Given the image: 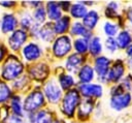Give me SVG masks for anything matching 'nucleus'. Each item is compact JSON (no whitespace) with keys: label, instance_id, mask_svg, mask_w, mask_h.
<instances>
[{"label":"nucleus","instance_id":"17","mask_svg":"<svg viewBox=\"0 0 132 123\" xmlns=\"http://www.w3.org/2000/svg\"><path fill=\"white\" fill-rule=\"evenodd\" d=\"M117 43L118 47L121 49H126L132 43V36L128 31H122L119 33L118 38H117Z\"/></svg>","mask_w":132,"mask_h":123},{"label":"nucleus","instance_id":"18","mask_svg":"<svg viewBox=\"0 0 132 123\" xmlns=\"http://www.w3.org/2000/svg\"><path fill=\"white\" fill-rule=\"evenodd\" d=\"M69 18L68 17H61L54 25V30L58 34H63L68 30L69 27Z\"/></svg>","mask_w":132,"mask_h":123},{"label":"nucleus","instance_id":"32","mask_svg":"<svg viewBox=\"0 0 132 123\" xmlns=\"http://www.w3.org/2000/svg\"><path fill=\"white\" fill-rule=\"evenodd\" d=\"M117 8H118V3L116 2L108 3L106 8V16H108L109 18H113L117 14Z\"/></svg>","mask_w":132,"mask_h":123},{"label":"nucleus","instance_id":"30","mask_svg":"<svg viewBox=\"0 0 132 123\" xmlns=\"http://www.w3.org/2000/svg\"><path fill=\"white\" fill-rule=\"evenodd\" d=\"M104 32L109 37H112L118 33V26L114 24H111V23H105L104 24Z\"/></svg>","mask_w":132,"mask_h":123},{"label":"nucleus","instance_id":"27","mask_svg":"<svg viewBox=\"0 0 132 123\" xmlns=\"http://www.w3.org/2000/svg\"><path fill=\"white\" fill-rule=\"evenodd\" d=\"M9 96H10L9 87L5 83L1 82L0 83V102H3L5 100H7L9 98Z\"/></svg>","mask_w":132,"mask_h":123},{"label":"nucleus","instance_id":"4","mask_svg":"<svg viewBox=\"0 0 132 123\" xmlns=\"http://www.w3.org/2000/svg\"><path fill=\"white\" fill-rule=\"evenodd\" d=\"M70 49H71L70 38L68 36H65V35L58 37L55 40L54 45H53L54 54L57 57H63V56H65L66 54H68L70 52Z\"/></svg>","mask_w":132,"mask_h":123},{"label":"nucleus","instance_id":"40","mask_svg":"<svg viewBox=\"0 0 132 123\" xmlns=\"http://www.w3.org/2000/svg\"><path fill=\"white\" fill-rule=\"evenodd\" d=\"M127 17H128V19H129V21H130V23L132 24V9H129V10H128V13H127Z\"/></svg>","mask_w":132,"mask_h":123},{"label":"nucleus","instance_id":"39","mask_svg":"<svg viewBox=\"0 0 132 123\" xmlns=\"http://www.w3.org/2000/svg\"><path fill=\"white\" fill-rule=\"evenodd\" d=\"M0 4L4 6H12L14 5V2H0Z\"/></svg>","mask_w":132,"mask_h":123},{"label":"nucleus","instance_id":"38","mask_svg":"<svg viewBox=\"0 0 132 123\" xmlns=\"http://www.w3.org/2000/svg\"><path fill=\"white\" fill-rule=\"evenodd\" d=\"M3 56H4V48L0 44V61L3 59Z\"/></svg>","mask_w":132,"mask_h":123},{"label":"nucleus","instance_id":"41","mask_svg":"<svg viewBox=\"0 0 132 123\" xmlns=\"http://www.w3.org/2000/svg\"><path fill=\"white\" fill-rule=\"evenodd\" d=\"M127 54H128L129 56H131V55H132V43L127 48Z\"/></svg>","mask_w":132,"mask_h":123},{"label":"nucleus","instance_id":"42","mask_svg":"<svg viewBox=\"0 0 132 123\" xmlns=\"http://www.w3.org/2000/svg\"><path fill=\"white\" fill-rule=\"evenodd\" d=\"M48 123H63V122H61V121H59V120H51Z\"/></svg>","mask_w":132,"mask_h":123},{"label":"nucleus","instance_id":"31","mask_svg":"<svg viewBox=\"0 0 132 123\" xmlns=\"http://www.w3.org/2000/svg\"><path fill=\"white\" fill-rule=\"evenodd\" d=\"M34 19L36 20L37 23H42L45 19V10L42 7H37L34 10Z\"/></svg>","mask_w":132,"mask_h":123},{"label":"nucleus","instance_id":"14","mask_svg":"<svg viewBox=\"0 0 132 123\" xmlns=\"http://www.w3.org/2000/svg\"><path fill=\"white\" fill-rule=\"evenodd\" d=\"M81 62H82V58H81L79 55H77V54H72L71 56L68 57V59H67V61H66V68H67L69 71L75 72V71L79 68Z\"/></svg>","mask_w":132,"mask_h":123},{"label":"nucleus","instance_id":"2","mask_svg":"<svg viewBox=\"0 0 132 123\" xmlns=\"http://www.w3.org/2000/svg\"><path fill=\"white\" fill-rule=\"evenodd\" d=\"M79 102V95L76 90H70L68 91L64 98H63V103H62V109L63 112L68 116L72 117L74 114V110L76 105Z\"/></svg>","mask_w":132,"mask_h":123},{"label":"nucleus","instance_id":"3","mask_svg":"<svg viewBox=\"0 0 132 123\" xmlns=\"http://www.w3.org/2000/svg\"><path fill=\"white\" fill-rule=\"evenodd\" d=\"M43 100H44V97H43L42 92H40V91H33L25 99L24 110L27 111V112H33V111L37 110L38 107H40L42 105Z\"/></svg>","mask_w":132,"mask_h":123},{"label":"nucleus","instance_id":"33","mask_svg":"<svg viewBox=\"0 0 132 123\" xmlns=\"http://www.w3.org/2000/svg\"><path fill=\"white\" fill-rule=\"evenodd\" d=\"M105 45H106V49L109 51V52H114L117 49H118V43H117V40L113 38V37H108L105 41Z\"/></svg>","mask_w":132,"mask_h":123},{"label":"nucleus","instance_id":"9","mask_svg":"<svg viewBox=\"0 0 132 123\" xmlns=\"http://www.w3.org/2000/svg\"><path fill=\"white\" fill-rule=\"evenodd\" d=\"M79 90L87 97H100L102 95V87L96 84H82L79 86Z\"/></svg>","mask_w":132,"mask_h":123},{"label":"nucleus","instance_id":"24","mask_svg":"<svg viewBox=\"0 0 132 123\" xmlns=\"http://www.w3.org/2000/svg\"><path fill=\"white\" fill-rule=\"evenodd\" d=\"M89 48H90V53L92 55H98L101 52V50H102L101 43H100V38L97 37V36L93 37L91 39V41H90Z\"/></svg>","mask_w":132,"mask_h":123},{"label":"nucleus","instance_id":"20","mask_svg":"<svg viewBox=\"0 0 132 123\" xmlns=\"http://www.w3.org/2000/svg\"><path fill=\"white\" fill-rule=\"evenodd\" d=\"M54 33H55V30H54V27H52V25L50 24H45L44 26H42L40 29H39V34H40V37L45 40V41H50L53 39V36H54Z\"/></svg>","mask_w":132,"mask_h":123},{"label":"nucleus","instance_id":"25","mask_svg":"<svg viewBox=\"0 0 132 123\" xmlns=\"http://www.w3.org/2000/svg\"><path fill=\"white\" fill-rule=\"evenodd\" d=\"M88 40L87 38H78L74 40V49L78 54H84L88 50Z\"/></svg>","mask_w":132,"mask_h":123},{"label":"nucleus","instance_id":"15","mask_svg":"<svg viewBox=\"0 0 132 123\" xmlns=\"http://www.w3.org/2000/svg\"><path fill=\"white\" fill-rule=\"evenodd\" d=\"M98 20H99V14H98V12L95 11V10H91V11L87 12V14L84 17V26H85L88 30L93 29V28L96 26Z\"/></svg>","mask_w":132,"mask_h":123},{"label":"nucleus","instance_id":"23","mask_svg":"<svg viewBox=\"0 0 132 123\" xmlns=\"http://www.w3.org/2000/svg\"><path fill=\"white\" fill-rule=\"evenodd\" d=\"M93 109V103L90 99H87L85 100L81 104H80V107H79V111H78V116L79 118H86L87 116H89V114L91 113Z\"/></svg>","mask_w":132,"mask_h":123},{"label":"nucleus","instance_id":"35","mask_svg":"<svg viewBox=\"0 0 132 123\" xmlns=\"http://www.w3.org/2000/svg\"><path fill=\"white\" fill-rule=\"evenodd\" d=\"M5 123H25L19 116H10L5 120Z\"/></svg>","mask_w":132,"mask_h":123},{"label":"nucleus","instance_id":"12","mask_svg":"<svg viewBox=\"0 0 132 123\" xmlns=\"http://www.w3.org/2000/svg\"><path fill=\"white\" fill-rule=\"evenodd\" d=\"M16 24H18V21L14 18V16H12V14H5L2 18L1 29H2L3 33H8V32H10V31L15 29Z\"/></svg>","mask_w":132,"mask_h":123},{"label":"nucleus","instance_id":"7","mask_svg":"<svg viewBox=\"0 0 132 123\" xmlns=\"http://www.w3.org/2000/svg\"><path fill=\"white\" fill-rule=\"evenodd\" d=\"M109 63L110 61L106 57H98L95 60V69L98 73V76L102 81L107 79V74L109 70Z\"/></svg>","mask_w":132,"mask_h":123},{"label":"nucleus","instance_id":"28","mask_svg":"<svg viewBox=\"0 0 132 123\" xmlns=\"http://www.w3.org/2000/svg\"><path fill=\"white\" fill-rule=\"evenodd\" d=\"M50 121H51V115L46 111L39 112L36 115V117L34 118V122L35 123H48Z\"/></svg>","mask_w":132,"mask_h":123},{"label":"nucleus","instance_id":"6","mask_svg":"<svg viewBox=\"0 0 132 123\" xmlns=\"http://www.w3.org/2000/svg\"><path fill=\"white\" fill-rule=\"evenodd\" d=\"M44 93H45L48 101L54 102V103L59 101V99L61 97V94H62L59 85L55 81H50L45 85V87H44Z\"/></svg>","mask_w":132,"mask_h":123},{"label":"nucleus","instance_id":"1","mask_svg":"<svg viewBox=\"0 0 132 123\" xmlns=\"http://www.w3.org/2000/svg\"><path fill=\"white\" fill-rule=\"evenodd\" d=\"M23 71V64L15 57H9L3 65L2 78L5 80H13Z\"/></svg>","mask_w":132,"mask_h":123},{"label":"nucleus","instance_id":"26","mask_svg":"<svg viewBox=\"0 0 132 123\" xmlns=\"http://www.w3.org/2000/svg\"><path fill=\"white\" fill-rule=\"evenodd\" d=\"M59 82H60V85H61V87L63 89H69L74 84L73 78L71 75H69V74H62L59 78Z\"/></svg>","mask_w":132,"mask_h":123},{"label":"nucleus","instance_id":"11","mask_svg":"<svg viewBox=\"0 0 132 123\" xmlns=\"http://www.w3.org/2000/svg\"><path fill=\"white\" fill-rule=\"evenodd\" d=\"M124 71H125V68H124L123 62L118 60L117 62H114V64L110 68V70L107 74V78H108L109 81L118 82L120 79H122V76L124 74Z\"/></svg>","mask_w":132,"mask_h":123},{"label":"nucleus","instance_id":"19","mask_svg":"<svg viewBox=\"0 0 132 123\" xmlns=\"http://www.w3.org/2000/svg\"><path fill=\"white\" fill-rule=\"evenodd\" d=\"M71 16L74 17L75 19H81L87 14V7L82 3H75L71 6L70 8Z\"/></svg>","mask_w":132,"mask_h":123},{"label":"nucleus","instance_id":"16","mask_svg":"<svg viewBox=\"0 0 132 123\" xmlns=\"http://www.w3.org/2000/svg\"><path fill=\"white\" fill-rule=\"evenodd\" d=\"M78 78L80 82L82 83H88L91 82L94 78V69L90 65H84L80 67L79 72H78Z\"/></svg>","mask_w":132,"mask_h":123},{"label":"nucleus","instance_id":"21","mask_svg":"<svg viewBox=\"0 0 132 123\" xmlns=\"http://www.w3.org/2000/svg\"><path fill=\"white\" fill-rule=\"evenodd\" d=\"M71 34L72 35H80L84 36V38H88L90 36L89 30L80 23H74L71 27Z\"/></svg>","mask_w":132,"mask_h":123},{"label":"nucleus","instance_id":"13","mask_svg":"<svg viewBox=\"0 0 132 123\" xmlns=\"http://www.w3.org/2000/svg\"><path fill=\"white\" fill-rule=\"evenodd\" d=\"M46 12L50 20L53 21H58L61 18V7L59 3L51 1L46 4Z\"/></svg>","mask_w":132,"mask_h":123},{"label":"nucleus","instance_id":"37","mask_svg":"<svg viewBox=\"0 0 132 123\" xmlns=\"http://www.w3.org/2000/svg\"><path fill=\"white\" fill-rule=\"evenodd\" d=\"M59 5H60V7L63 8L64 10H68V7H69L70 3H69V2H67V3H65V2H61V3H59Z\"/></svg>","mask_w":132,"mask_h":123},{"label":"nucleus","instance_id":"29","mask_svg":"<svg viewBox=\"0 0 132 123\" xmlns=\"http://www.w3.org/2000/svg\"><path fill=\"white\" fill-rule=\"evenodd\" d=\"M11 109L13 111V113L16 116H22L23 115V110L21 106V100L19 96H14L11 100Z\"/></svg>","mask_w":132,"mask_h":123},{"label":"nucleus","instance_id":"36","mask_svg":"<svg viewBox=\"0 0 132 123\" xmlns=\"http://www.w3.org/2000/svg\"><path fill=\"white\" fill-rule=\"evenodd\" d=\"M122 87H125L126 89H131V88H132V78H131V76H127V78L124 80Z\"/></svg>","mask_w":132,"mask_h":123},{"label":"nucleus","instance_id":"22","mask_svg":"<svg viewBox=\"0 0 132 123\" xmlns=\"http://www.w3.org/2000/svg\"><path fill=\"white\" fill-rule=\"evenodd\" d=\"M30 72L32 76H34L35 79H43L47 74V68L44 64H38L32 67L30 69Z\"/></svg>","mask_w":132,"mask_h":123},{"label":"nucleus","instance_id":"10","mask_svg":"<svg viewBox=\"0 0 132 123\" xmlns=\"http://www.w3.org/2000/svg\"><path fill=\"white\" fill-rule=\"evenodd\" d=\"M23 55L26 58V60L28 61H34L36 59H38L41 55V51L39 49V47L36 43H29L27 44L24 50H23Z\"/></svg>","mask_w":132,"mask_h":123},{"label":"nucleus","instance_id":"34","mask_svg":"<svg viewBox=\"0 0 132 123\" xmlns=\"http://www.w3.org/2000/svg\"><path fill=\"white\" fill-rule=\"evenodd\" d=\"M32 23H33V20H32V18H31L30 16L27 14V16H25L24 18H22L21 25H22V27H23L24 29H29V28H31V26H33Z\"/></svg>","mask_w":132,"mask_h":123},{"label":"nucleus","instance_id":"8","mask_svg":"<svg viewBox=\"0 0 132 123\" xmlns=\"http://www.w3.org/2000/svg\"><path fill=\"white\" fill-rule=\"evenodd\" d=\"M27 39V34L24 30H15L9 37L8 42L12 50H19Z\"/></svg>","mask_w":132,"mask_h":123},{"label":"nucleus","instance_id":"5","mask_svg":"<svg viewBox=\"0 0 132 123\" xmlns=\"http://www.w3.org/2000/svg\"><path fill=\"white\" fill-rule=\"evenodd\" d=\"M131 102V95L129 93H119L116 95H112L110 100V106L113 110L121 111L125 107H127Z\"/></svg>","mask_w":132,"mask_h":123}]
</instances>
